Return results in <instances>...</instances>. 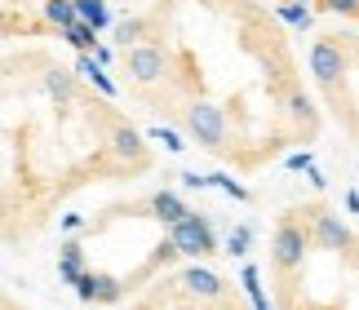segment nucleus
Listing matches in <instances>:
<instances>
[{
	"instance_id": "3",
	"label": "nucleus",
	"mask_w": 359,
	"mask_h": 310,
	"mask_svg": "<svg viewBox=\"0 0 359 310\" xmlns=\"http://www.w3.org/2000/svg\"><path fill=\"white\" fill-rule=\"evenodd\" d=\"M306 244H311V235H306V227L302 222H293V217H284L280 222V231H275V266L280 271H297L302 262H306Z\"/></svg>"
},
{
	"instance_id": "20",
	"label": "nucleus",
	"mask_w": 359,
	"mask_h": 310,
	"mask_svg": "<svg viewBox=\"0 0 359 310\" xmlns=\"http://www.w3.org/2000/svg\"><path fill=\"white\" fill-rule=\"evenodd\" d=\"M280 18L306 32V27H311V9H306V5H280Z\"/></svg>"
},
{
	"instance_id": "18",
	"label": "nucleus",
	"mask_w": 359,
	"mask_h": 310,
	"mask_svg": "<svg viewBox=\"0 0 359 310\" xmlns=\"http://www.w3.org/2000/svg\"><path fill=\"white\" fill-rule=\"evenodd\" d=\"M142 32H147V18H120V22H116V40H120L124 49L137 45V40H142Z\"/></svg>"
},
{
	"instance_id": "4",
	"label": "nucleus",
	"mask_w": 359,
	"mask_h": 310,
	"mask_svg": "<svg viewBox=\"0 0 359 310\" xmlns=\"http://www.w3.org/2000/svg\"><path fill=\"white\" fill-rule=\"evenodd\" d=\"M341 72H346V53H341V45H333V40H315L311 45V76L324 84V89H333V84L341 80Z\"/></svg>"
},
{
	"instance_id": "8",
	"label": "nucleus",
	"mask_w": 359,
	"mask_h": 310,
	"mask_svg": "<svg viewBox=\"0 0 359 310\" xmlns=\"http://www.w3.org/2000/svg\"><path fill=\"white\" fill-rule=\"evenodd\" d=\"M311 213H315V239H320L324 248H346L351 244V231L341 227L333 213H324V208H311Z\"/></svg>"
},
{
	"instance_id": "23",
	"label": "nucleus",
	"mask_w": 359,
	"mask_h": 310,
	"mask_svg": "<svg viewBox=\"0 0 359 310\" xmlns=\"http://www.w3.org/2000/svg\"><path fill=\"white\" fill-rule=\"evenodd\" d=\"M320 9H328V13H351V18H359V0H320Z\"/></svg>"
},
{
	"instance_id": "11",
	"label": "nucleus",
	"mask_w": 359,
	"mask_h": 310,
	"mask_svg": "<svg viewBox=\"0 0 359 310\" xmlns=\"http://www.w3.org/2000/svg\"><path fill=\"white\" fill-rule=\"evenodd\" d=\"M72 9H76V22L93 27V32L111 27V9H107V0H72Z\"/></svg>"
},
{
	"instance_id": "12",
	"label": "nucleus",
	"mask_w": 359,
	"mask_h": 310,
	"mask_svg": "<svg viewBox=\"0 0 359 310\" xmlns=\"http://www.w3.org/2000/svg\"><path fill=\"white\" fill-rule=\"evenodd\" d=\"M58 275L67 279V284H76V279L85 275V248H80L76 239H67V244H62V257H58Z\"/></svg>"
},
{
	"instance_id": "5",
	"label": "nucleus",
	"mask_w": 359,
	"mask_h": 310,
	"mask_svg": "<svg viewBox=\"0 0 359 310\" xmlns=\"http://www.w3.org/2000/svg\"><path fill=\"white\" fill-rule=\"evenodd\" d=\"M76 297L89 302V306H111V302L124 297V284H120L116 275H93V271H85V275L76 279Z\"/></svg>"
},
{
	"instance_id": "24",
	"label": "nucleus",
	"mask_w": 359,
	"mask_h": 310,
	"mask_svg": "<svg viewBox=\"0 0 359 310\" xmlns=\"http://www.w3.org/2000/svg\"><path fill=\"white\" fill-rule=\"evenodd\" d=\"M151 137H156V142H164L169 151H182V147H187V142H182V137H177L173 129H151Z\"/></svg>"
},
{
	"instance_id": "14",
	"label": "nucleus",
	"mask_w": 359,
	"mask_h": 310,
	"mask_svg": "<svg viewBox=\"0 0 359 310\" xmlns=\"http://www.w3.org/2000/svg\"><path fill=\"white\" fill-rule=\"evenodd\" d=\"M76 72H80V76H85V80L93 84V89H102L107 97H116V80H111V76H107V72H102V67H98V62H93V58H89V53H80V58H76Z\"/></svg>"
},
{
	"instance_id": "15",
	"label": "nucleus",
	"mask_w": 359,
	"mask_h": 310,
	"mask_svg": "<svg viewBox=\"0 0 359 310\" xmlns=\"http://www.w3.org/2000/svg\"><path fill=\"white\" fill-rule=\"evenodd\" d=\"M40 9H45V22H49V27H58V32H67V27L76 22V9H72V0H45Z\"/></svg>"
},
{
	"instance_id": "28",
	"label": "nucleus",
	"mask_w": 359,
	"mask_h": 310,
	"mask_svg": "<svg viewBox=\"0 0 359 310\" xmlns=\"http://www.w3.org/2000/svg\"><path fill=\"white\" fill-rule=\"evenodd\" d=\"M0 27H5V13H0Z\"/></svg>"
},
{
	"instance_id": "25",
	"label": "nucleus",
	"mask_w": 359,
	"mask_h": 310,
	"mask_svg": "<svg viewBox=\"0 0 359 310\" xmlns=\"http://www.w3.org/2000/svg\"><path fill=\"white\" fill-rule=\"evenodd\" d=\"M288 168H306V173H311V168H315V155H311V151H297V155H288Z\"/></svg>"
},
{
	"instance_id": "16",
	"label": "nucleus",
	"mask_w": 359,
	"mask_h": 310,
	"mask_svg": "<svg viewBox=\"0 0 359 310\" xmlns=\"http://www.w3.org/2000/svg\"><path fill=\"white\" fill-rule=\"evenodd\" d=\"M240 284H244V292H248V302H253V310H271L266 292H262V275H257V266H244V271H240Z\"/></svg>"
},
{
	"instance_id": "21",
	"label": "nucleus",
	"mask_w": 359,
	"mask_h": 310,
	"mask_svg": "<svg viewBox=\"0 0 359 310\" xmlns=\"http://www.w3.org/2000/svg\"><path fill=\"white\" fill-rule=\"evenodd\" d=\"M288 116H297V120H311V116H315V111H311V97L293 89V93H288Z\"/></svg>"
},
{
	"instance_id": "1",
	"label": "nucleus",
	"mask_w": 359,
	"mask_h": 310,
	"mask_svg": "<svg viewBox=\"0 0 359 310\" xmlns=\"http://www.w3.org/2000/svg\"><path fill=\"white\" fill-rule=\"evenodd\" d=\"M169 244H173V252H182V257H209V252H217V231H213L209 217L191 213V217L177 222V227H169Z\"/></svg>"
},
{
	"instance_id": "19",
	"label": "nucleus",
	"mask_w": 359,
	"mask_h": 310,
	"mask_svg": "<svg viewBox=\"0 0 359 310\" xmlns=\"http://www.w3.org/2000/svg\"><path fill=\"white\" fill-rule=\"evenodd\" d=\"M248 244H253V227H236L226 235V252H231V257H244Z\"/></svg>"
},
{
	"instance_id": "13",
	"label": "nucleus",
	"mask_w": 359,
	"mask_h": 310,
	"mask_svg": "<svg viewBox=\"0 0 359 310\" xmlns=\"http://www.w3.org/2000/svg\"><path fill=\"white\" fill-rule=\"evenodd\" d=\"M45 93L53 97V102H72V97H76V80H72V72H62V67H49V72H45Z\"/></svg>"
},
{
	"instance_id": "10",
	"label": "nucleus",
	"mask_w": 359,
	"mask_h": 310,
	"mask_svg": "<svg viewBox=\"0 0 359 310\" xmlns=\"http://www.w3.org/2000/svg\"><path fill=\"white\" fill-rule=\"evenodd\" d=\"M111 151L120 155V160H133V164H142V160H147L142 137H137L129 124H116V129H111Z\"/></svg>"
},
{
	"instance_id": "9",
	"label": "nucleus",
	"mask_w": 359,
	"mask_h": 310,
	"mask_svg": "<svg viewBox=\"0 0 359 310\" xmlns=\"http://www.w3.org/2000/svg\"><path fill=\"white\" fill-rule=\"evenodd\" d=\"M151 213H156V217L164 222V227H177V222H182V217H191L196 208H187V204L177 200L173 191H160V195H151Z\"/></svg>"
},
{
	"instance_id": "26",
	"label": "nucleus",
	"mask_w": 359,
	"mask_h": 310,
	"mask_svg": "<svg viewBox=\"0 0 359 310\" xmlns=\"http://www.w3.org/2000/svg\"><path fill=\"white\" fill-rule=\"evenodd\" d=\"M177 177H182L187 191H204V187H209V177H200V173H177Z\"/></svg>"
},
{
	"instance_id": "6",
	"label": "nucleus",
	"mask_w": 359,
	"mask_h": 310,
	"mask_svg": "<svg viewBox=\"0 0 359 310\" xmlns=\"http://www.w3.org/2000/svg\"><path fill=\"white\" fill-rule=\"evenodd\" d=\"M124 67H129L133 80L151 84V80H160L164 72H169V58H164V49H156V45H133L129 53H124Z\"/></svg>"
},
{
	"instance_id": "27",
	"label": "nucleus",
	"mask_w": 359,
	"mask_h": 310,
	"mask_svg": "<svg viewBox=\"0 0 359 310\" xmlns=\"http://www.w3.org/2000/svg\"><path fill=\"white\" fill-rule=\"evenodd\" d=\"M346 204H351L355 213H359V191H346Z\"/></svg>"
},
{
	"instance_id": "17",
	"label": "nucleus",
	"mask_w": 359,
	"mask_h": 310,
	"mask_svg": "<svg viewBox=\"0 0 359 310\" xmlns=\"http://www.w3.org/2000/svg\"><path fill=\"white\" fill-rule=\"evenodd\" d=\"M67 45H76L80 53H93V45H98V32H93V27H85V22H72L67 27V32H58Z\"/></svg>"
},
{
	"instance_id": "7",
	"label": "nucleus",
	"mask_w": 359,
	"mask_h": 310,
	"mask_svg": "<svg viewBox=\"0 0 359 310\" xmlns=\"http://www.w3.org/2000/svg\"><path fill=\"white\" fill-rule=\"evenodd\" d=\"M177 284H182L191 297H200V302H217V297H226V279H222V275H213V271H204V266H187Z\"/></svg>"
},
{
	"instance_id": "2",
	"label": "nucleus",
	"mask_w": 359,
	"mask_h": 310,
	"mask_svg": "<svg viewBox=\"0 0 359 310\" xmlns=\"http://www.w3.org/2000/svg\"><path fill=\"white\" fill-rule=\"evenodd\" d=\"M182 124H187V133L196 137L200 147L226 151V116H222L213 102H191V107L182 111Z\"/></svg>"
},
{
	"instance_id": "22",
	"label": "nucleus",
	"mask_w": 359,
	"mask_h": 310,
	"mask_svg": "<svg viewBox=\"0 0 359 310\" xmlns=\"http://www.w3.org/2000/svg\"><path fill=\"white\" fill-rule=\"evenodd\" d=\"M209 187H217L222 195H231V200H248V191L240 187V182H231V177H209Z\"/></svg>"
}]
</instances>
